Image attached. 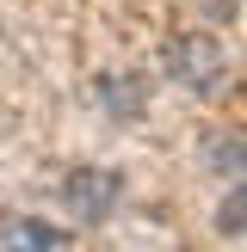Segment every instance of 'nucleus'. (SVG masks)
Wrapping results in <instances>:
<instances>
[{"label":"nucleus","mask_w":247,"mask_h":252,"mask_svg":"<svg viewBox=\"0 0 247 252\" xmlns=\"http://www.w3.org/2000/svg\"><path fill=\"white\" fill-rule=\"evenodd\" d=\"M161 62L185 93H222V80H229V56H222V43L210 31H179Z\"/></svg>","instance_id":"1"},{"label":"nucleus","mask_w":247,"mask_h":252,"mask_svg":"<svg viewBox=\"0 0 247 252\" xmlns=\"http://www.w3.org/2000/svg\"><path fill=\"white\" fill-rule=\"evenodd\" d=\"M118 197H124V172L118 166H74L62 179V203H68L74 221H111Z\"/></svg>","instance_id":"2"},{"label":"nucleus","mask_w":247,"mask_h":252,"mask_svg":"<svg viewBox=\"0 0 247 252\" xmlns=\"http://www.w3.org/2000/svg\"><path fill=\"white\" fill-rule=\"evenodd\" d=\"M0 252H74V240L37 216H0Z\"/></svg>","instance_id":"3"},{"label":"nucleus","mask_w":247,"mask_h":252,"mask_svg":"<svg viewBox=\"0 0 247 252\" xmlns=\"http://www.w3.org/2000/svg\"><path fill=\"white\" fill-rule=\"evenodd\" d=\"M99 105H105V117L136 123V117L148 111V93H142V80H136V74H105V80H99Z\"/></svg>","instance_id":"4"},{"label":"nucleus","mask_w":247,"mask_h":252,"mask_svg":"<svg viewBox=\"0 0 247 252\" xmlns=\"http://www.w3.org/2000/svg\"><path fill=\"white\" fill-rule=\"evenodd\" d=\"M204 160H210V172H229V185H235V179H241V129L216 135V142L204 148Z\"/></svg>","instance_id":"5"},{"label":"nucleus","mask_w":247,"mask_h":252,"mask_svg":"<svg viewBox=\"0 0 247 252\" xmlns=\"http://www.w3.org/2000/svg\"><path fill=\"white\" fill-rule=\"evenodd\" d=\"M241 209H247V203H241V179H235L229 197H222V209H216V228L229 234V240H241Z\"/></svg>","instance_id":"6"},{"label":"nucleus","mask_w":247,"mask_h":252,"mask_svg":"<svg viewBox=\"0 0 247 252\" xmlns=\"http://www.w3.org/2000/svg\"><path fill=\"white\" fill-rule=\"evenodd\" d=\"M210 19H241V0H204Z\"/></svg>","instance_id":"7"}]
</instances>
